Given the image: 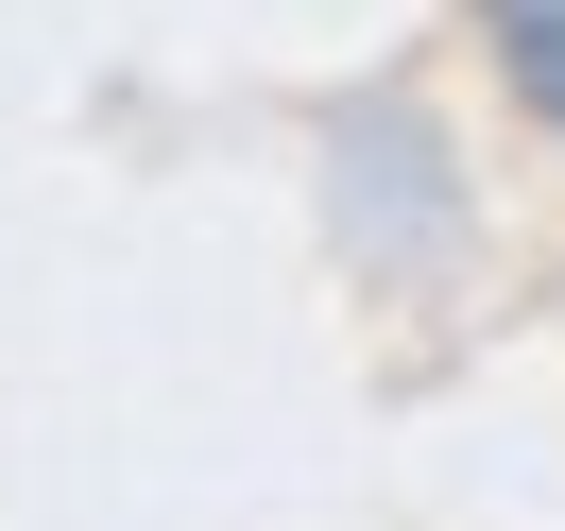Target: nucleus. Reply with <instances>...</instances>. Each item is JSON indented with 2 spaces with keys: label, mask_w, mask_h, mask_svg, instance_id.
I'll list each match as a JSON object with an SVG mask.
<instances>
[{
  "label": "nucleus",
  "mask_w": 565,
  "mask_h": 531,
  "mask_svg": "<svg viewBox=\"0 0 565 531\" xmlns=\"http://www.w3.org/2000/svg\"><path fill=\"white\" fill-rule=\"evenodd\" d=\"M480 52H497L531 138H565V0H480Z\"/></svg>",
  "instance_id": "obj_1"
}]
</instances>
